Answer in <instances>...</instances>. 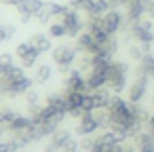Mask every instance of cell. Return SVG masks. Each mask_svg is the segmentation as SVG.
Here are the masks:
<instances>
[{
	"instance_id": "6da1fadb",
	"label": "cell",
	"mask_w": 154,
	"mask_h": 152,
	"mask_svg": "<svg viewBox=\"0 0 154 152\" xmlns=\"http://www.w3.org/2000/svg\"><path fill=\"white\" fill-rule=\"evenodd\" d=\"M34 78L26 76V68L21 66H13L5 76H0V93L7 97H15V95H23L26 91L32 89Z\"/></svg>"
},
{
	"instance_id": "7a4b0ae2",
	"label": "cell",
	"mask_w": 154,
	"mask_h": 152,
	"mask_svg": "<svg viewBox=\"0 0 154 152\" xmlns=\"http://www.w3.org/2000/svg\"><path fill=\"white\" fill-rule=\"evenodd\" d=\"M127 78H129V64L112 59L110 70H108V89L116 95H120L127 89Z\"/></svg>"
},
{
	"instance_id": "3957f363",
	"label": "cell",
	"mask_w": 154,
	"mask_h": 152,
	"mask_svg": "<svg viewBox=\"0 0 154 152\" xmlns=\"http://www.w3.org/2000/svg\"><path fill=\"white\" fill-rule=\"evenodd\" d=\"M76 59H78V51L72 45H57L53 49V61H55V66L59 68V72L63 76L70 74L72 66L76 64Z\"/></svg>"
},
{
	"instance_id": "277c9868",
	"label": "cell",
	"mask_w": 154,
	"mask_h": 152,
	"mask_svg": "<svg viewBox=\"0 0 154 152\" xmlns=\"http://www.w3.org/2000/svg\"><path fill=\"white\" fill-rule=\"evenodd\" d=\"M63 28H66V36L68 38H76L80 32H85V19L80 17V11L72 9V7H66L63 15L59 17Z\"/></svg>"
},
{
	"instance_id": "5b68a950",
	"label": "cell",
	"mask_w": 154,
	"mask_h": 152,
	"mask_svg": "<svg viewBox=\"0 0 154 152\" xmlns=\"http://www.w3.org/2000/svg\"><path fill=\"white\" fill-rule=\"evenodd\" d=\"M125 11H120V9H110L103 17H101V26H103V30L110 34V36H116L118 32H122L125 30Z\"/></svg>"
},
{
	"instance_id": "8992f818",
	"label": "cell",
	"mask_w": 154,
	"mask_h": 152,
	"mask_svg": "<svg viewBox=\"0 0 154 152\" xmlns=\"http://www.w3.org/2000/svg\"><path fill=\"white\" fill-rule=\"evenodd\" d=\"M148 85H150V76H146V74H135L133 82L129 85V95H127V99L133 101V104H141V99H143L146 93H148Z\"/></svg>"
},
{
	"instance_id": "52a82bcc",
	"label": "cell",
	"mask_w": 154,
	"mask_h": 152,
	"mask_svg": "<svg viewBox=\"0 0 154 152\" xmlns=\"http://www.w3.org/2000/svg\"><path fill=\"white\" fill-rule=\"evenodd\" d=\"M127 30H131V36H133V40H137V42H154V23H152V19H148V17L141 19L139 23L127 28Z\"/></svg>"
},
{
	"instance_id": "ba28073f",
	"label": "cell",
	"mask_w": 154,
	"mask_h": 152,
	"mask_svg": "<svg viewBox=\"0 0 154 152\" xmlns=\"http://www.w3.org/2000/svg\"><path fill=\"white\" fill-rule=\"evenodd\" d=\"M63 89H68V91H78V93H89L87 76H85L80 70L72 68L70 74H66V78H63Z\"/></svg>"
},
{
	"instance_id": "9c48e42d",
	"label": "cell",
	"mask_w": 154,
	"mask_h": 152,
	"mask_svg": "<svg viewBox=\"0 0 154 152\" xmlns=\"http://www.w3.org/2000/svg\"><path fill=\"white\" fill-rule=\"evenodd\" d=\"M76 51H78V55H95L97 51H99V45L95 42V38L91 36V32H80L78 36H76Z\"/></svg>"
},
{
	"instance_id": "30bf717a",
	"label": "cell",
	"mask_w": 154,
	"mask_h": 152,
	"mask_svg": "<svg viewBox=\"0 0 154 152\" xmlns=\"http://www.w3.org/2000/svg\"><path fill=\"white\" fill-rule=\"evenodd\" d=\"M99 129L93 112H85L80 118H78V125H76V135L78 137H87V135H95Z\"/></svg>"
},
{
	"instance_id": "8fae6325",
	"label": "cell",
	"mask_w": 154,
	"mask_h": 152,
	"mask_svg": "<svg viewBox=\"0 0 154 152\" xmlns=\"http://www.w3.org/2000/svg\"><path fill=\"white\" fill-rule=\"evenodd\" d=\"M36 51H40V53H49V51H53V45H51V36L49 34H42V32H36V34H32L30 36V40H28Z\"/></svg>"
},
{
	"instance_id": "7c38bea8",
	"label": "cell",
	"mask_w": 154,
	"mask_h": 152,
	"mask_svg": "<svg viewBox=\"0 0 154 152\" xmlns=\"http://www.w3.org/2000/svg\"><path fill=\"white\" fill-rule=\"evenodd\" d=\"M87 76V87H89V93L99 89V87H108V72H99V70H91Z\"/></svg>"
},
{
	"instance_id": "4fadbf2b",
	"label": "cell",
	"mask_w": 154,
	"mask_h": 152,
	"mask_svg": "<svg viewBox=\"0 0 154 152\" xmlns=\"http://www.w3.org/2000/svg\"><path fill=\"white\" fill-rule=\"evenodd\" d=\"M135 148L137 152H154V135L150 131H141L135 137Z\"/></svg>"
},
{
	"instance_id": "5bb4252c",
	"label": "cell",
	"mask_w": 154,
	"mask_h": 152,
	"mask_svg": "<svg viewBox=\"0 0 154 152\" xmlns=\"http://www.w3.org/2000/svg\"><path fill=\"white\" fill-rule=\"evenodd\" d=\"M42 7H45V0H21L15 9H17V13H28V15L36 17Z\"/></svg>"
},
{
	"instance_id": "9a60e30c",
	"label": "cell",
	"mask_w": 154,
	"mask_h": 152,
	"mask_svg": "<svg viewBox=\"0 0 154 152\" xmlns=\"http://www.w3.org/2000/svg\"><path fill=\"white\" fill-rule=\"evenodd\" d=\"M91 95H93V99H95V110H97V108H108V104H110V99H112L114 93H112L108 87H99V89L91 91Z\"/></svg>"
},
{
	"instance_id": "2e32d148",
	"label": "cell",
	"mask_w": 154,
	"mask_h": 152,
	"mask_svg": "<svg viewBox=\"0 0 154 152\" xmlns=\"http://www.w3.org/2000/svg\"><path fill=\"white\" fill-rule=\"evenodd\" d=\"M51 78H53V68H51L49 64L36 66V72H34V82H36V85H47Z\"/></svg>"
},
{
	"instance_id": "e0dca14e",
	"label": "cell",
	"mask_w": 154,
	"mask_h": 152,
	"mask_svg": "<svg viewBox=\"0 0 154 152\" xmlns=\"http://www.w3.org/2000/svg\"><path fill=\"white\" fill-rule=\"evenodd\" d=\"M70 139H72V131H70V129H61V127H59V129L51 135V141H49V144H53L55 148H59V150H61Z\"/></svg>"
},
{
	"instance_id": "ac0fdd59",
	"label": "cell",
	"mask_w": 154,
	"mask_h": 152,
	"mask_svg": "<svg viewBox=\"0 0 154 152\" xmlns=\"http://www.w3.org/2000/svg\"><path fill=\"white\" fill-rule=\"evenodd\" d=\"M152 70H154V55H152V53H146V55L137 61L135 74H146V76H150Z\"/></svg>"
},
{
	"instance_id": "d6986e66",
	"label": "cell",
	"mask_w": 154,
	"mask_h": 152,
	"mask_svg": "<svg viewBox=\"0 0 154 152\" xmlns=\"http://www.w3.org/2000/svg\"><path fill=\"white\" fill-rule=\"evenodd\" d=\"M110 9H112V7H110V0H93V5H91L87 17H89V15H93V17H103Z\"/></svg>"
},
{
	"instance_id": "ffe728a7",
	"label": "cell",
	"mask_w": 154,
	"mask_h": 152,
	"mask_svg": "<svg viewBox=\"0 0 154 152\" xmlns=\"http://www.w3.org/2000/svg\"><path fill=\"white\" fill-rule=\"evenodd\" d=\"M80 104H82V93H78V91H68V89H66V110L72 112V110L80 108Z\"/></svg>"
},
{
	"instance_id": "44dd1931",
	"label": "cell",
	"mask_w": 154,
	"mask_h": 152,
	"mask_svg": "<svg viewBox=\"0 0 154 152\" xmlns=\"http://www.w3.org/2000/svg\"><path fill=\"white\" fill-rule=\"evenodd\" d=\"M93 116H95L99 129H110V112H108V108H97V110H93Z\"/></svg>"
},
{
	"instance_id": "7402d4cb",
	"label": "cell",
	"mask_w": 154,
	"mask_h": 152,
	"mask_svg": "<svg viewBox=\"0 0 154 152\" xmlns=\"http://www.w3.org/2000/svg\"><path fill=\"white\" fill-rule=\"evenodd\" d=\"M76 70H80L82 74H89L93 70V55H78L76 59Z\"/></svg>"
},
{
	"instance_id": "603a6c76",
	"label": "cell",
	"mask_w": 154,
	"mask_h": 152,
	"mask_svg": "<svg viewBox=\"0 0 154 152\" xmlns=\"http://www.w3.org/2000/svg\"><path fill=\"white\" fill-rule=\"evenodd\" d=\"M66 7L68 5H59V2H55V0H51V2H45V9L49 11V15L55 19V17H61L63 15V11H66Z\"/></svg>"
},
{
	"instance_id": "cb8c5ba5",
	"label": "cell",
	"mask_w": 154,
	"mask_h": 152,
	"mask_svg": "<svg viewBox=\"0 0 154 152\" xmlns=\"http://www.w3.org/2000/svg\"><path fill=\"white\" fill-rule=\"evenodd\" d=\"M42 53L40 51H36V49H32V53H28L23 59H21V68H36V64H38V57H40Z\"/></svg>"
},
{
	"instance_id": "d4e9b609",
	"label": "cell",
	"mask_w": 154,
	"mask_h": 152,
	"mask_svg": "<svg viewBox=\"0 0 154 152\" xmlns=\"http://www.w3.org/2000/svg\"><path fill=\"white\" fill-rule=\"evenodd\" d=\"M49 36L51 38H63L66 36V28L61 21H51L49 23Z\"/></svg>"
},
{
	"instance_id": "484cf974",
	"label": "cell",
	"mask_w": 154,
	"mask_h": 152,
	"mask_svg": "<svg viewBox=\"0 0 154 152\" xmlns=\"http://www.w3.org/2000/svg\"><path fill=\"white\" fill-rule=\"evenodd\" d=\"M127 53H129V57L133 59V61H139L146 53L141 51V45H133V42H129V47H127Z\"/></svg>"
},
{
	"instance_id": "4316f807",
	"label": "cell",
	"mask_w": 154,
	"mask_h": 152,
	"mask_svg": "<svg viewBox=\"0 0 154 152\" xmlns=\"http://www.w3.org/2000/svg\"><path fill=\"white\" fill-rule=\"evenodd\" d=\"M32 49H34V47H32V45H30L28 40H26V42H19V45L15 47V55H17L19 59H23V57H26L28 53H32Z\"/></svg>"
},
{
	"instance_id": "83f0119b",
	"label": "cell",
	"mask_w": 154,
	"mask_h": 152,
	"mask_svg": "<svg viewBox=\"0 0 154 152\" xmlns=\"http://www.w3.org/2000/svg\"><path fill=\"white\" fill-rule=\"evenodd\" d=\"M80 108H82L85 112H93V110H95V99H93L91 93H82V104H80Z\"/></svg>"
},
{
	"instance_id": "f1b7e54d",
	"label": "cell",
	"mask_w": 154,
	"mask_h": 152,
	"mask_svg": "<svg viewBox=\"0 0 154 152\" xmlns=\"http://www.w3.org/2000/svg\"><path fill=\"white\" fill-rule=\"evenodd\" d=\"M23 95H26V104H28V106H40V93H36L34 89L26 91Z\"/></svg>"
},
{
	"instance_id": "f546056e",
	"label": "cell",
	"mask_w": 154,
	"mask_h": 152,
	"mask_svg": "<svg viewBox=\"0 0 154 152\" xmlns=\"http://www.w3.org/2000/svg\"><path fill=\"white\" fill-rule=\"evenodd\" d=\"M93 144H95V135H87V137L80 139V150H82V152H91Z\"/></svg>"
},
{
	"instance_id": "4dcf8cb0",
	"label": "cell",
	"mask_w": 154,
	"mask_h": 152,
	"mask_svg": "<svg viewBox=\"0 0 154 152\" xmlns=\"http://www.w3.org/2000/svg\"><path fill=\"white\" fill-rule=\"evenodd\" d=\"M59 152H80V141L72 137V139H70V141H68V144H66Z\"/></svg>"
},
{
	"instance_id": "1f68e13d",
	"label": "cell",
	"mask_w": 154,
	"mask_h": 152,
	"mask_svg": "<svg viewBox=\"0 0 154 152\" xmlns=\"http://www.w3.org/2000/svg\"><path fill=\"white\" fill-rule=\"evenodd\" d=\"M0 64H2V66H15V57L11 55V53H2V55H0Z\"/></svg>"
},
{
	"instance_id": "d6a6232c",
	"label": "cell",
	"mask_w": 154,
	"mask_h": 152,
	"mask_svg": "<svg viewBox=\"0 0 154 152\" xmlns=\"http://www.w3.org/2000/svg\"><path fill=\"white\" fill-rule=\"evenodd\" d=\"M143 13L148 19H154V0H150V2H143Z\"/></svg>"
},
{
	"instance_id": "836d02e7",
	"label": "cell",
	"mask_w": 154,
	"mask_h": 152,
	"mask_svg": "<svg viewBox=\"0 0 154 152\" xmlns=\"http://www.w3.org/2000/svg\"><path fill=\"white\" fill-rule=\"evenodd\" d=\"M5 32H7V40H11L15 34H17V28L13 23H5Z\"/></svg>"
},
{
	"instance_id": "e575fe53",
	"label": "cell",
	"mask_w": 154,
	"mask_h": 152,
	"mask_svg": "<svg viewBox=\"0 0 154 152\" xmlns=\"http://www.w3.org/2000/svg\"><path fill=\"white\" fill-rule=\"evenodd\" d=\"M108 150H110V148H106V146H103V144H101V141H99V139L95 137V144H93L91 152H108Z\"/></svg>"
},
{
	"instance_id": "d590c367",
	"label": "cell",
	"mask_w": 154,
	"mask_h": 152,
	"mask_svg": "<svg viewBox=\"0 0 154 152\" xmlns=\"http://www.w3.org/2000/svg\"><path fill=\"white\" fill-rule=\"evenodd\" d=\"M0 152H11V144H9L7 137H5V139H0Z\"/></svg>"
},
{
	"instance_id": "8d00e7d4",
	"label": "cell",
	"mask_w": 154,
	"mask_h": 152,
	"mask_svg": "<svg viewBox=\"0 0 154 152\" xmlns=\"http://www.w3.org/2000/svg\"><path fill=\"white\" fill-rule=\"evenodd\" d=\"M19 21H21V23H30V21H32V15H28V13H19Z\"/></svg>"
},
{
	"instance_id": "74e56055",
	"label": "cell",
	"mask_w": 154,
	"mask_h": 152,
	"mask_svg": "<svg viewBox=\"0 0 154 152\" xmlns=\"http://www.w3.org/2000/svg\"><path fill=\"white\" fill-rule=\"evenodd\" d=\"M7 42V32H5V23H0V45Z\"/></svg>"
},
{
	"instance_id": "f35d334b",
	"label": "cell",
	"mask_w": 154,
	"mask_h": 152,
	"mask_svg": "<svg viewBox=\"0 0 154 152\" xmlns=\"http://www.w3.org/2000/svg\"><path fill=\"white\" fill-rule=\"evenodd\" d=\"M42 152H59V148H55L53 144H49V146H45V150Z\"/></svg>"
},
{
	"instance_id": "ab89813d",
	"label": "cell",
	"mask_w": 154,
	"mask_h": 152,
	"mask_svg": "<svg viewBox=\"0 0 154 152\" xmlns=\"http://www.w3.org/2000/svg\"><path fill=\"white\" fill-rule=\"evenodd\" d=\"M11 68H13V66H11ZM11 68H9V66H2V64H0V76H5V74H7V72H9Z\"/></svg>"
},
{
	"instance_id": "60d3db41",
	"label": "cell",
	"mask_w": 154,
	"mask_h": 152,
	"mask_svg": "<svg viewBox=\"0 0 154 152\" xmlns=\"http://www.w3.org/2000/svg\"><path fill=\"white\" fill-rule=\"evenodd\" d=\"M150 78H154V70H152V72H150Z\"/></svg>"
},
{
	"instance_id": "b9f144b4",
	"label": "cell",
	"mask_w": 154,
	"mask_h": 152,
	"mask_svg": "<svg viewBox=\"0 0 154 152\" xmlns=\"http://www.w3.org/2000/svg\"><path fill=\"white\" fill-rule=\"evenodd\" d=\"M152 110H154V97H152Z\"/></svg>"
},
{
	"instance_id": "7bdbcfd3",
	"label": "cell",
	"mask_w": 154,
	"mask_h": 152,
	"mask_svg": "<svg viewBox=\"0 0 154 152\" xmlns=\"http://www.w3.org/2000/svg\"><path fill=\"white\" fill-rule=\"evenodd\" d=\"M21 152H23V150H21Z\"/></svg>"
}]
</instances>
